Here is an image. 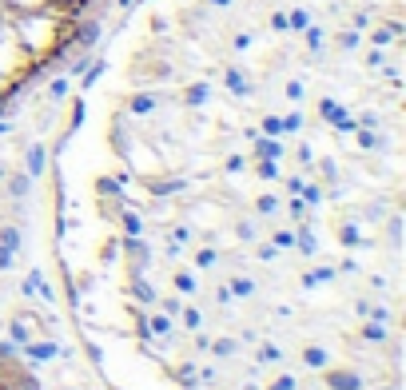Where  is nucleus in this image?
Returning <instances> with one entry per match:
<instances>
[{"instance_id": "nucleus-1", "label": "nucleus", "mask_w": 406, "mask_h": 390, "mask_svg": "<svg viewBox=\"0 0 406 390\" xmlns=\"http://www.w3.org/2000/svg\"><path fill=\"white\" fill-rule=\"evenodd\" d=\"M323 382H327L331 390H363L367 386L358 370H343V366H334V370L331 366H323Z\"/></svg>"}, {"instance_id": "nucleus-2", "label": "nucleus", "mask_w": 406, "mask_h": 390, "mask_svg": "<svg viewBox=\"0 0 406 390\" xmlns=\"http://www.w3.org/2000/svg\"><path fill=\"white\" fill-rule=\"evenodd\" d=\"M120 247H123V255L132 259V279H140V271H144V267L151 263V251H148L144 243H140V235H128V239H123Z\"/></svg>"}, {"instance_id": "nucleus-3", "label": "nucleus", "mask_w": 406, "mask_h": 390, "mask_svg": "<svg viewBox=\"0 0 406 390\" xmlns=\"http://www.w3.org/2000/svg\"><path fill=\"white\" fill-rule=\"evenodd\" d=\"M25 163H28V175H32V180H40V175L48 171V147H44V144H28Z\"/></svg>"}, {"instance_id": "nucleus-4", "label": "nucleus", "mask_w": 406, "mask_h": 390, "mask_svg": "<svg viewBox=\"0 0 406 390\" xmlns=\"http://www.w3.org/2000/svg\"><path fill=\"white\" fill-rule=\"evenodd\" d=\"M4 191H8V199H28V191H32V175H28V171L4 175Z\"/></svg>"}, {"instance_id": "nucleus-5", "label": "nucleus", "mask_w": 406, "mask_h": 390, "mask_svg": "<svg viewBox=\"0 0 406 390\" xmlns=\"http://www.w3.org/2000/svg\"><path fill=\"white\" fill-rule=\"evenodd\" d=\"M20 351H25L28 358H36V363H48V358H56V354H60V347H56V342H25Z\"/></svg>"}, {"instance_id": "nucleus-6", "label": "nucleus", "mask_w": 406, "mask_h": 390, "mask_svg": "<svg viewBox=\"0 0 406 390\" xmlns=\"http://www.w3.org/2000/svg\"><path fill=\"white\" fill-rule=\"evenodd\" d=\"M0 247H8V251H20L25 247V235H20V227H13V223H0Z\"/></svg>"}, {"instance_id": "nucleus-7", "label": "nucleus", "mask_w": 406, "mask_h": 390, "mask_svg": "<svg viewBox=\"0 0 406 390\" xmlns=\"http://www.w3.org/2000/svg\"><path fill=\"white\" fill-rule=\"evenodd\" d=\"M255 156H259V159H283V144H279V135L259 140V144H255Z\"/></svg>"}, {"instance_id": "nucleus-8", "label": "nucleus", "mask_w": 406, "mask_h": 390, "mask_svg": "<svg viewBox=\"0 0 406 390\" xmlns=\"http://www.w3.org/2000/svg\"><path fill=\"white\" fill-rule=\"evenodd\" d=\"M303 363L311 370H323V366H331V354L323 351V347H303Z\"/></svg>"}, {"instance_id": "nucleus-9", "label": "nucleus", "mask_w": 406, "mask_h": 390, "mask_svg": "<svg viewBox=\"0 0 406 390\" xmlns=\"http://www.w3.org/2000/svg\"><path fill=\"white\" fill-rule=\"evenodd\" d=\"M8 339L16 342V351H20L25 342H32V330L25 327V318H13V323H8Z\"/></svg>"}, {"instance_id": "nucleus-10", "label": "nucleus", "mask_w": 406, "mask_h": 390, "mask_svg": "<svg viewBox=\"0 0 406 390\" xmlns=\"http://www.w3.org/2000/svg\"><path fill=\"white\" fill-rule=\"evenodd\" d=\"M334 279V267H315L303 275V287H323V283H331Z\"/></svg>"}, {"instance_id": "nucleus-11", "label": "nucleus", "mask_w": 406, "mask_h": 390, "mask_svg": "<svg viewBox=\"0 0 406 390\" xmlns=\"http://www.w3.org/2000/svg\"><path fill=\"white\" fill-rule=\"evenodd\" d=\"M295 251H303V255H315V251H319V239H315V231H307V227H303V231L295 235Z\"/></svg>"}, {"instance_id": "nucleus-12", "label": "nucleus", "mask_w": 406, "mask_h": 390, "mask_svg": "<svg viewBox=\"0 0 406 390\" xmlns=\"http://www.w3.org/2000/svg\"><path fill=\"white\" fill-rule=\"evenodd\" d=\"M132 295L140 299V303H148V307H156V303H160V295H156V287H148V283H140V279L132 283Z\"/></svg>"}, {"instance_id": "nucleus-13", "label": "nucleus", "mask_w": 406, "mask_h": 390, "mask_svg": "<svg viewBox=\"0 0 406 390\" xmlns=\"http://www.w3.org/2000/svg\"><path fill=\"white\" fill-rule=\"evenodd\" d=\"M175 291H180V295H196V287H199V283H196V275H191V271H175Z\"/></svg>"}, {"instance_id": "nucleus-14", "label": "nucleus", "mask_w": 406, "mask_h": 390, "mask_svg": "<svg viewBox=\"0 0 406 390\" xmlns=\"http://www.w3.org/2000/svg\"><path fill=\"white\" fill-rule=\"evenodd\" d=\"M208 351L215 358H231L235 354V339H208Z\"/></svg>"}, {"instance_id": "nucleus-15", "label": "nucleus", "mask_w": 406, "mask_h": 390, "mask_svg": "<svg viewBox=\"0 0 406 390\" xmlns=\"http://www.w3.org/2000/svg\"><path fill=\"white\" fill-rule=\"evenodd\" d=\"M148 191H151V195H172V191H184V180H156V183H148Z\"/></svg>"}, {"instance_id": "nucleus-16", "label": "nucleus", "mask_w": 406, "mask_h": 390, "mask_svg": "<svg viewBox=\"0 0 406 390\" xmlns=\"http://www.w3.org/2000/svg\"><path fill=\"white\" fill-rule=\"evenodd\" d=\"M363 342H374V347L386 342V323H367V327H363Z\"/></svg>"}, {"instance_id": "nucleus-17", "label": "nucleus", "mask_w": 406, "mask_h": 390, "mask_svg": "<svg viewBox=\"0 0 406 390\" xmlns=\"http://www.w3.org/2000/svg\"><path fill=\"white\" fill-rule=\"evenodd\" d=\"M148 335H172V315H151L148 318Z\"/></svg>"}, {"instance_id": "nucleus-18", "label": "nucleus", "mask_w": 406, "mask_h": 390, "mask_svg": "<svg viewBox=\"0 0 406 390\" xmlns=\"http://www.w3.org/2000/svg\"><path fill=\"white\" fill-rule=\"evenodd\" d=\"M215 263H219V251H211V247H199V251H196V267L199 271L215 267Z\"/></svg>"}, {"instance_id": "nucleus-19", "label": "nucleus", "mask_w": 406, "mask_h": 390, "mask_svg": "<svg viewBox=\"0 0 406 390\" xmlns=\"http://www.w3.org/2000/svg\"><path fill=\"white\" fill-rule=\"evenodd\" d=\"M339 243H346V247H358V243H363V235H358L355 223H343V227H339Z\"/></svg>"}, {"instance_id": "nucleus-20", "label": "nucleus", "mask_w": 406, "mask_h": 390, "mask_svg": "<svg viewBox=\"0 0 406 390\" xmlns=\"http://www.w3.org/2000/svg\"><path fill=\"white\" fill-rule=\"evenodd\" d=\"M175 382H184V386H199V378H196V363H184L180 370H175Z\"/></svg>"}, {"instance_id": "nucleus-21", "label": "nucleus", "mask_w": 406, "mask_h": 390, "mask_svg": "<svg viewBox=\"0 0 406 390\" xmlns=\"http://www.w3.org/2000/svg\"><path fill=\"white\" fill-rule=\"evenodd\" d=\"M223 80H227V88H231L235 96H243V92H247V80L239 76V68H227V76H223Z\"/></svg>"}, {"instance_id": "nucleus-22", "label": "nucleus", "mask_w": 406, "mask_h": 390, "mask_svg": "<svg viewBox=\"0 0 406 390\" xmlns=\"http://www.w3.org/2000/svg\"><path fill=\"white\" fill-rule=\"evenodd\" d=\"M128 108H132L135 116H148V112L156 108V100H151V96H132V100H128Z\"/></svg>"}, {"instance_id": "nucleus-23", "label": "nucleus", "mask_w": 406, "mask_h": 390, "mask_svg": "<svg viewBox=\"0 0 406 390\" xmlns=\"http://www.w3.org/2000/svg\"><path fill=\"white\" fill-rule=\"evenodd\" d=\"M180 315H184V327H187V330H199V327H203V315H199L196 307H180Z\"/></svg>"}, {"instance_id": "nucleus-24", "label": "nucleus", "mask_w": 406, "mask_h": 390, "mask_svg": "<svg viewBox=\"0 0 406 390\" xmlns=\"http://www.w3.org/2000/svg\"><path fill=\"white\" fill-rule=\"evenodd\" d=\"M104 72H108V64H104V60H96V64H92V68H84V92H88V88H92V84H96V80H100V76H104Z\"/></svg>"}, {"instance_id": "nucleus-25", "label": "nucleus", "mask_w": 406, "mask_h": 390, "mask_svg": "<svg viewBox=\"0 0 406 390\" xmlns=\"http://www.w3.org/2000/svg\"><path fill=\"white\" fill-rule=\"evenodd\" d=\"M227 287H231V295H243V299H247V295H255V283L243 279V275H235V279L227 283Z\"/></svg>"}, {"instance_id": "nucleus-26", "label": "nucleus", "mask_w": 406, "mask_h": 390, "mask_svg": "<svg viewBox=\"0 0 406 390\" xmlns=\"http://www.w3.org/2000/svg\"><path fill=\"white\" fill-rule=\"evenodd\" d=\"M48 96H52V104H60V100L68 96V80H64V76H56V80L48 84Z\"/></svg>"}, {"instance_id": "nucleus-27", "label": "nucleus", "mask_w": 406, "mask_h": 390, "mask_svg": "<svg viewBox=\"0 0 406 390\" xmlns=\"http://www.w3.org/2000/svg\"><path fill=\"white\" fill-rule=\"evenodd\" d=\"M184 100L191 104V108H196V104H203V100H208V84H191V88L184 92Z\"/></svg>"}, {"instance_id": "nucleus-28", "label": "nucleus", "mask_w": 406, "mask_h": 390, "mask_svg": "<svg viewBox=\"0 0 406 390\" xmlns=\"http://www.w3.org/2000/svg\"><path fill=\"white\" fill-rule=\"evenodd\" d=\"M339 48H343V52H355V48H358V28H346V32H339Z\"/></svg>"}, {"instance_id": "nucleus-29", "label": "nucleus", "mask_w": 406, "mask_h": 390, "mask_svg": "<svg viewBox=\"0 0 406 390\" xmlns=\"http://www.w3.org/2000/svg\"><path fill=\"white\" fill-rule=\"evenodd\" d=\"M299 195H303V203H307V208H319V203H323V191L315 187V183H311V187L303 183V191H299Z\"/></svg>"}, {"instance_id": "nucleus-30", "label": "nucleus", "mask_w": 406, "mask_h": 390, "mask_svg": "<svg viewBox=\"0 0 406 390\" xmlns=\"http://www.w3.org/2000/svg\"><path fill=\"white\" fill-rule=\"evenodd\" d=\"M307 25H311V16L303 13V8H295V13L287 16V28H295V32H303V28H307Z\"/></svg>"}, {"instance_id": "nucleus-31", "label": "nucleus", "mask_w": 406, "mask_h": 390, "mask_svg": "<svg viewBox=\"0 0 406 390\" xmlns=\"http://www.w3.org/2000/svg\"><path fill=\"white\" fill-rule=\"evenodd\" d=\"M259 358H263V363H279V358H283V351H279L275 342H263V347H259Z\"/></svg>"}, {"instance_id": "nucleus-32", "label": "nucleus", "mask_w": 406, "mask_h": 390, "mask_svg": "<svg viewBox=\"0 0 406 390\" xmlns=\"http://www.w3.org/2000/svg\"><path fill=\"white\" fill-rule=\"evenodd\" d=\"M123 227H128V235H140L144 231V220H140L135 211H123Z\"/></svg>"}, {"instance_id": "nucleus-33", "label": "nucleus", "mask_w": 406, "mask_h": 390, "mask_svg": "<svg viewBox=\"0 0 406 390\" xmlns=\"http://www.w3.org/2000/svg\"><path fill=\"white\" fill-rule=\"evenodd\" d=\"M303 36H307V48H311V52H319V48H323V32H319V28H311V25H307V28H303Z\"/></svg>"}, {"instance_id": "nucleus-34", "label": "nucleus", "mask_w": 406, "mask_h": 390, "mask_svg": "<svg viewBox=\"0 0 406 390\" xmlns=\"http://www.w3.org/2000/svg\"><path fill=\"white\" fill-rule=\"evenodd\" d=\"M255 208L263 211V215H271V211H279V199H275V195H259V199H255Z\"/></svg>"}, {"instance_id": "nucleus-35", "label": "nucleus", "mask_w": 406, "mask_h": 390, "mask_svg": "<svg viewBox=\"0 0 406 390\" xmlns=\"http://www.w3.org/2000/svg\"><path fill=\"white\" fill-rule=\"evenodd\" d=\"M120 187H123V180H100L96 183L100 195H120Z\"/></svg>"}, {"instance_id": "nucleus-36", "label": "nucleus", "mask_w": 406, "mask_h": 390, "mask_svg": "<svg viewBox=\"0 0 406 390\" xmlns=\"http://www.w3.org/2000/svg\"><path fill=\"white\" fill-rule=\"evenodd\" d=\"M235 235H239L243 243H251V239H255L259 231H255V223H247V220H243V223H235Z\"/></svg>"}, {"instance_id": "nucleus-37", "label": "nucleus", "mask_w": 406, "mask_h": 390, "mask_svg": "<svg viewBox=\"0 0 406 390\" xmlns=\"http://www.w3.org/2000/svg\"><path fill=\"white\" fill-rule=\"evenodd\" d=\"M16 358V342L13 339H0V363H13Z\"/></svg>"}, {"instance_id": "nucleus-38", "label": "nucleus", "mask_w": 406, "mask_h": 390, "mask_svg": "<svg viewBox=\"0 0 406 390\" xmlns=\"http://www.w3.org/2000/svg\"><path fill=\"white\" fill-rule=\"evenodd\" d=\"M370 40H374V48H382V44H391V40H394V32H391V28H374Z\"/></svg>"}, {"instance_id": "nucleus-39", "label": "nucleus", "mask_w": 406, "mask_h": 390, "mask_svg": "<svg viewBox=\"0 0 406 390\" xmlns=\"http://www.w3.org/2000/svg\"><path fill=\"white\" fill-rule=\"evenodd\" d=\"M263 132H267V135H283V120H279V116H267V120H263Z\"/></svg>"}, {"instance_id": "nucleus-40", "label": "nucleus", "mask_w": 406, "mask_h": 390, "mask_svg": "<svg viewBox=\"0 0 406 390\" xmlns=\"http://www.w3.org/2000/svg\"><path fill=\"white\" fill-rule=\"evenodd\" d=\"M299 128H303V116H299V112L283 116V132H299Z\"/></svg>"}, {"instance_id": "nucleus-41", "label": "nucleus", "mask_w": 406, "mask_h": 390, "mask_svg": "<svg viewBox=\"0 0 406 390\" xmlns=\"http://www.w3.org/2000/svg\"><path fill=\"white\" fill-rule=\"evenodd\" d=\"M386 235H391V243H398V235H402V220H398V215H391V223H386Z\"/></svg>"}, {"instance_id": "nucleus-42", "label": "nucleus", "mask_w": 406, "mask_h": 390, "mask_svg": "<svg viewBox=\"0 0 406 390\" xmlns=\"http://www.w3.org/2000/svg\"><path fill=\"white\" fill-rule=\"evenodd\" d=\"M267 390H295V378H291V375H279Z\"/></svg>"}, {"instance_id": "nucleus-43", "label": "nucleus", "mask_w": 406, "mask_h": 390, "mask_svg": "<svg viewBox=\"0 0 406 390\" xmlns=\"http://www.w3.org/2000/svg\"><path fill=\"white\" fill-rule=\"evenodd\" d=\"M180 243H191V231H187V227H172V247H180Z\"/></svg>"}, {"instance_id": "nucleus-44", "label": "nucleus", "mask_w": 406, "mask_h": 390, "mask_svg": "<svg viewBox=\"0 0 406 390\" xmlns=\"http://www.w3.org/2000/svg\"><path fill=\"white\" fill-rule=\"evenodd\" d=\"M259 175H263V180H275V175H279L275 159H263V163H259Z\"/></svg>"}, {"instance_id": "nucleus-45", "label": "nucleus", "mask_w": 406, "mask_h": 390, "mask_svg": "<svg viewBox=\"0 0 406 390\" xmlns=\"http://www.w3.org/2000/svg\"><path fill=\"white\" fill-rule=\"evenodd\" d=\"M367 64H370V68H382V64H386V56H382L379 48H370V52H367Z\"/></svg>"}, {"instance_id": "nucleus-46", "label": "nucleus", "mask_w": 406, "mask_h": 390, "mask_svg": "<svg viewBox=\"0 0 406 390\" xmlns=\"http://www.w3.org/2000/svg\"><path fill=\"white\" fill-rule=\"evenodd\" d=\"M287 100H303V84H299V80H291V84H287Z\"/></svg>"}, {"instance_id": "nucleus-47", "label": "nucleus", "mask_w": 406, "mask_h": 390, "mask_svg": "<svg viewBox=\"0 0 406 390\" xmlns=\"http://www.w3.org/2000/svg\"><path fill=\"white\" fill-rule=\"evenodd\" d=\"M215 299H219L223 307H231V299H235V295H231V287H215Z\"/></svg>"}, {"instance_id": "nucleus-48", "label": "nucleus", "mask_w": 406, "mask_h": 390, "mask_svg": "<svg viewBox=\"0 0 406 390\" xmlns=\"http://www.w3.org/2000/svg\"><path fill=\"white\" fill-rule=\"evenodd\" d=\"M271 28H275V32H287V13H275V16H271Z\"/></svg>"}, {"instance_id": "nucleus-49", "label": "nucleus", "mask_w": 406, "mask_h": 390, "mask_svg": "<svg viewBox=\"0 0 406 390\" xmlns=\"http://www.w3.org/2000/svg\"><path fill=\"white\" fill-rule=\"evenodd\" d=\"M275 247H295V235H291V231H279V235H275Z\"/></svg>"}, {"instance_id": "nucleus-50", "label": "nucleus", "mask_w": 406, "mask_h": 390, "mask_svg": "<svg viewBox=\"0 0 406 390\" xmlns=\"http://www.w3.org/2000/svg\"><path fill=\"white\" fill-rule=\"evenodd\" d=\"M0 271H13V251L8 247H0Z\"/></svg>"}, {"instance_id": "nucleus-51", "label": "nucleus", "mask_w": 406, "mask_h": 390, "mask_svg": "<svg viewBox=\"0 0 406 390\" xmlns=\"http://www.w3.org/2000/svg\"><path fill=\"white\" fill-rule=\"evenodd\" d=\"M255 255L263 259V263H271V259H275V243H263V247L255 251Z\"/></svg>"}, {"instance_id": "nucleus-52", "label": "nucleus", "mask_w": 406, "mask_h": 390, "mask_svg": "<svg viewBox=\"0 0 406 390\" xmlns=\"http://www.w3.org/2000/svg\"><path fill=\"white\" fill-rule=\"evenodd\" d=\"M199 382H215V366H203V370H196Z\"/></svg>"}, {"instance_id": "nucleus-53", "label": "nucleus", "mask_w": 406, "mask_h": 390, "mask_svg": "<svg viewBox=\"0 0 406 390\" xmlns=\"http://www.w3.org/2000/svg\"><path fill=\"white\" fill-rule=\"evenodd\" d=\"M299 163H303V168H307V163H315V152H311V147H299Z\"/></svg>"}, {"instance_id": "nucleus-54", "label": "nucleus", "mask_w": 406, "mask_h": 390, "mask_svg": "<svg viewBox=\"0 0 406 390\" xmlns=\"http://www.w3.org/2000/svg\"><path fill=\"white\" fill-rule=\"evenodd\" d=\"M163 315H180V299H163Z\"/></svg>"}, {"instance_id": "nucleus-55", "label": "nucleus", "mask_w": 406, "mask_h": 390, "mask_svg": "<svg viewBox=\"0 0 406 390\" xmlns=\"http://www.w3.org/2000/svg\"><path fill=\"white\" fill-rule=\"evenodd\" d=\"M374 123H379L374 120V112H363V116H358V128H374Z\"/></svg>"}, {"instance_id": "nucleus-56", "label": "nucleus", "mask_w": 406, "mask_h": 390, "mask_svg": "<svg viewBox=\"0 0 406 390\" xmlns=\"http://www.w3.org/2000/svg\"><path fill=\"white\" fill-rule=\"evenodd\" d=\"M287 191L299 195V191H303V180H299V175H291V180H287Z\"/></svg>"}, {"instance_id": "nucleus-57", "label": "nucleus", "mask_w": 406, "mask_h": 390, "mask_svg": "<svg viewBox=\"0 0 406 390\" xmlns=\"http://www.w3.org/2000/svg\"><path fill=\"white\" fill-rule=\"evenodd\" d=\"M291 211H295V220H303V211H307V203H303V199H291Z\"/></svg>"}, {"instance_id": "nucleus-58", "label": "nucleus", "mask_w": 406, "mask_h": 390, "mask_svg": "<svg viewBox=\"0 0 406 390\" xmlns=\"http://www.w3.org/2000/svg\"><path fill=\"white\" fill-rule=\"evenodd\" d=\"M331 112H334V100H323V104H319V116H327V120H331Z\"/></svg>"}, {"instance_id": "nucleus-59", "label": "nucleus", "mask_w": 406, "mask_h": 390, "mask_svg": "<svg viewBox=\"0 0 406 390\" xmlns=\"http://www.w3.org/2000/svg\"><path fill=\"white\" fill-rule=\"evenodd\" d=\"M208 4H215V8H227V4H231V0H208Z\"/></svg>"}, {"instance_id": "nucleus-60", "label": "nucleus", "mask_w": 406, "mask_h": 390, "mask_svg": "<svg viewBox=\"0 0 406 390\" xmlns=\"http://www.w3.org/2000/svg\"><path fill=\"white\" fill-rule=\"evenodd\" d=\"M116 4H120V8H128V4H135V0H116Z\"/></svg>"}, {"instance_id": "nucleus-61", "label": "nucleus", "mask_w": 406, "mask_h": 390, "mask_svg": "<svg viewBox=\"0 0 406 390\" xmlns=\"http://www.w3.org/2000/svg\"><path fill=\"white\" fill-rule=\"evenodd\" d=\"M4 175H8V168H4V163H0V183H4Z\"/></svg>"}]
</instances>
